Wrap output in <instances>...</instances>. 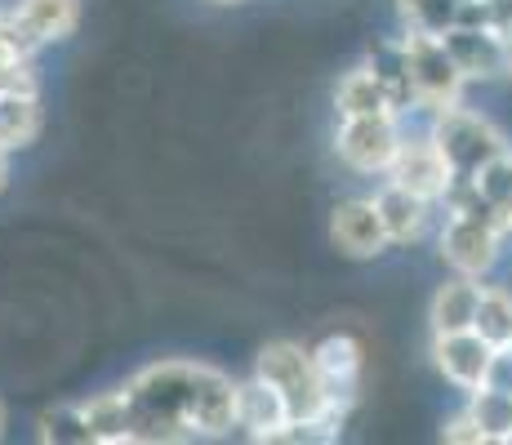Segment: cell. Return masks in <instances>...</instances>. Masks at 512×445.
I'll use <instances>...</instances> for the list:
<instances>
[{
	"label": "cell",
	"instance_id": "6da1fadb",
	"mask_svg": "<svg viewBox=\"0 0 512 445\" xmlns=\"http://www.w3.org/2000/svg\"><path fill=\"white\" fill-rule=\"evenodd\" d=\"M205 374H210V365H196V361L143 365L121 388L125 401H130V445L196 441L192 410H196V392H201Z\"/></svg>",
	"mask_w": 512,
	"mask_h": 445
},
{
	"label": "cell",
	"instance_id": "7a4b0ae2",
	"mask_svg": "<svg viewBox=\"0 0 512 445\" xmlns=\"http://www.w3.org/2000/svg\"><path fill=\"white\" fill-rule=\"evenodd\" d=\"M254 374L263 383L281 392L285 410L290 419H334L343 423L339 410H330L326 392H321V379H317V365H312V348H299V343H268L254 361Z\"/></svg>",
	"mask_w": 512,
	"mask_h": 445
},
{
	"label": "cell",
	"instance_id": "3957f363",
	"mask_svg": "<svg viewBox=\"0 0 512 445\" xmlns=\"http://www.w3.org/2000/svg\"><path fill=\"white\" fill-rule=\"evenodd\" d=\"M432 143H437L441 161L450 165V170H464V174H477L486 161H495V156L508 152L504 134L495 130V125L486 121V116L468 112V107H441L437 112V125H432Z\"/></svg>",
	"mask_w": 512,
	"mask_h": 445
},
{
	"label": "cell",
	"instance_id": "277c9868",
	"mask_svg": "<svg viewBox=\"0 0 512 445\" xmlns=\"http://www.w3.org/2000/svg\"><path fill=\"white\" fill-rule=\"evenodd\" d=\"M406 72H410V89H415V107H428V112H441V107H455L464 98V72L455 67V58L446 54L441 36L428 32H410L406 41Z\"/></svg>",
	"mask_w": 512,
	"mask_h": 445
},
{
	"label": "cell",
	"instance_id": "5b68a950",
	"mask_svg": "<svg viewBox=\"0 0 512 445\" xmlns=\"http://www.w3.org/2000/svg\"><path fill=\"white\" fill-rule=\"evenodd\" d=\"M401 130H397V112H374V116H343L334 147L339 161L357 174H388L392 156H397Z\"/></svg>",
	"mask_w": 512,
	"mask_h": 445
},
{
	"label": "cell",
	"instance_id": "8992f818",
	"mask_svg": "<svg viewBox=\"0 0 512 445\" xmlns=\"http://www.w3.org/2000/svg\"><path fill=\"white\" fill-rule=\"evenodd\" d=\"M312 365H317L321 392H326L330 410L348 414L352 401L361 392V365H366V352L352 334H326V339L312 348Z\"/></svg>",
	"mask_w": 512,
	"mask_h": 445
},
{
	"label": "cell",
	"instance_id": "52a82bcc",
	"mask_svg": "<svg viewBox=\"0 0 512 445\" xmlns=\"http://www.w3.org/2000/svg\"><path fill=\"white\" fill-rule=\"evenodd\" d=\"M330 241H334V250H339L343 259H374V254L388 250V232H383L374 201H361V196H352V201L334 205V214H330Z\"/></svg>",
	"mask_w": 512,
	"mask_h": 445
},
{
	"label": "cell",
	"instance_id": "ba28073f",
	"mask_svg": "<svg viewBox=\"0 0 512 445\" xmlns=\"http://www.w3.org/2000/svg\"><path fill=\"white\" fill-rule=\"evenodd\" d=\"M499 241H504V236H499L495 227L472 223V219H455V214H450L446 232H441V259L455 267L459 276H472V281H477V276H486L490 267H495Z\"/></svg>",
	"mask_w": 512,
	"mask_h": 445
},
{
	"label": "cell",
	"instance_id": "9c48e42d",
	"mask_svg": "<svg viewBox=\"0 0 512 445\" xmlns=\"http://www.w3.org/2000/svg\"><path fill=\"white\" fill-rule=\"evenodd\" d=\"M446 178H450V165L441 161V152H437L432 138L397 143V156H392V165H388V183L406 187V192H415L432 205L441 196V187H446Z\"/></svg>",
	"mask_w": 512,
	"mask_h": 445
},
{
	"label": "cell",
	"instance_id": "30bf717a",
	"mask_svg": "<svg viewBox=\"0 0 512 445\" xmlns=\"http://www.w3.org/2000/svg\"><path fill=\"white\" fill-rule=\"evenodd\" d=\"M441 45L464 72V81H490V76L508 72V45L490 27H446Z\"/></svg>",
	"mask_w": 512,
	"mask_h": 445
},
{
	"label": "cell",
	"instance_id": "8fae6325",
	"mask_svg": "<svg viewBox=\"0 0 512 445\" xmlns=\"http://www.w3.org/2000/svg\"><path fill=\"white\" fill-rule=\"evenodd\" d=\"M490 343L477 330H450V334H432V361L446 374L455 388H481L486 379V361H490Z\"/></svg>",
	"mask_w": 512,
	"mask_h": 445
},
{
	"label": "cell",
	"instance_id": "7c38bea8",
	"mask_svg": "<svg viewBox=\"0 0 512 445\" xmlns=\"http://www.w3.org/2000/svg\"><path fill=\"white\" fill-rule=\"evenodd\" d=\"M290 423V410H285L281 392L272 383H263L259 374L245 383H236V428L250 441H272L277 432Z\"/></svg>",
	"mask_w": 512,
	"mask_h": 445
},
{
	"label": "cell",
	"instance_id": "4fadbf2b",
	"mask_svg": "<svg viewBox=\"0 0 512 445\" xmlns=\"http://www.w3.org/2000/svg\"><path fill=\"white\" fill-rule=\"evenodd\" d=\"M14 18L36 45H58L81 27V0H18Z\"/></svg>",
	"mask_w": 512,
	"mask_h": 445
},
{
	"label": "cell",
	"instance_id": "5bb4252c",
	"mask_svg": "<svg viewBox=\"0 0 512 445\" xmlns=\"http://www.w3.org/2000/svg\"><path fill=\"white\" fill-rule=\"evenodd\" d=\"M374 210H379V223H383V232H388V245L415 241L423 232V223H428V201L415 192H406V187H397V183H388L379 196H374Z\"/></svg>",
	"mask_w": 512,
	"mask_h": 445
},
{
	"label": "cell",
	"instance_id": "9a60e30c",
	"mask_svg": "<svg viewBox=\"0 0 512 445\" xmlns=\"http://www.w3.org/2000/svg\"><path fill=\"white\" fill-rule=\"evenodd\" d=\"M41 94H18V89H0V147L5 152H23L41 138Z\"/></svg>",
	"mask_w": 512,
	"mask_h": 445
},
{
	"label": "cell",
	"instance_id": "2e32d148",
	"mask_svg": "<svg viewBox=\"0 0 512 445\" xmlns=\"http://www.w3.org/2000/svg\"><path fill=\"white\" fill-rule=\"evenodd\" d=\"M366 72L379 81L383 98H388L392 112H406L415 107V89H410V72H406V49L401 41H374L370 58H366Z\"/></svg>",
	"mask_w": 512,
	"mask_h": 445
},
{
	"label": "cell",
	"instance_id": "e0dca14e",
	"mask_svg": "<svg viewBox=\"0 0 512 445\" xmlns=\"http://www.w3.org/2000/svg\"><path fill=\"white\" fill-rule=\"evenodd\" d=\"M85 423H90V445H130V401L125 392H98L81 401Z\"/></svg>",
	"mask_w": 512,
	"mask_h": 445
},
{
	"label": "cell",
	"instance_id": "ac0fdd59",
	"mask_svg": "<svg viewBox=\"0 0 512 445\" xmlns=\"http://www.w3.org/2000/svg\"><path fill=\"white\" fill-rule=\"evenodd\" d=\"M477 294L481 285L472 276H455L437 290L432 299V334H450V330H472V312H477Z\"/></svg>",
	"mask_w": 512,
	"mask_h": 445
},
{
	"label": "cell",
	"instance_id": "d6986e66",
	"mask_svg": "<svg viewBox=\"0 0 512 445\" xmlns=\"http://www.w3.org/2000/svg\"><path fill=\"white\" fill-rule=\"evenodd\" d=\"M472 330L490 343V348H508L512 343V294L499 285H481L477 312H472Z\"/></svg>",
	"mask_w": 512,
	"mask_h": 445
},
{
	"label": "cell",
	"instance_id": "ffe728a7",
	"mask_svg": "<svg viewBox=\"0 0 512 445\" xmlns=\"http://www.w3.org/2000/svg\"><path fill=\"white\" fill-rule=\"evenodd\" d=\"M472 423L481 428V437L508 445L512 441V397L508 392H495V388H472V405H468Z\"/></svg>",
	"mask_w": 512,
	"mask_h": 445
},
{
	"label": "cell",
	"instance_id": "44dd1931",
	"mask_svg": "<svg viewBox=\"0 0 512 445\" xmlns=\"http://www.w3.org/2000/svg\"><path fill=\"white\" fill-rule=\"evenodd\" d=\"M334 107H339V116H374V112H392L388 98H383L379 81L366 72V67H357V72H348L334 89Z\"/></svg>",
	"mask_w": 512,
	"mask_h": 445
},
{
	"label": "cell",
	"instance_id": "7402d4cb",
	"mask_svg": "<svg viewBox=\"0 0 512 445\" xmlns=\"http://www.w3.org/2000/svg\"><path fill=\"white\" fill-rule=\"evenodd\" d=\"M36 437L45 445H90V423H85V410L72 401H58L41 410L36 419Z\"/></svg>",
	"mask_w": 512,
	"mask_h": 445
},
{
	"label": "cell",
	"instance_id": "603a6c76",
	"mask_svg": "<svg viewBox=\"0 0 512 445\" xmlns=\"http://www.w3.org/2000/svg\"><path fill=\"white\" fill-rule=\"evenodd\" d=\"M459 5H464V0H397L410 32H428V36H441L446 27H455Z\"/></svg>",
	"mask_w": 512,
	"mask_h": 445
},
{
	"label": "cell",
	"instance_id": "cb8c5ba5",
	"mask_svg": "<svg viewBox=\"0 0 512 445\" xmlns=\"http://www.w3.org/2000/svg\"><path fill=\"white\" fill-rule=\"evenodd\" d=\"M472 178H477V192L486 196L490 205H499L504 214L512 210V156L508 152L495 156V161H486Z\"/></svg>",
	"mask_w": 512,
	"mask_h": 445
},
{
	"label": "cell",
	"instance_id": "d4e9b609",
	"mask_svg": "<svg viewBox=\"0 0 512 445\" xmlns=\"http://www.w3.org/2000/svg\"><path fill=\"white\" fill-rule=\"evenodd\" d=\"M481 388H495V392H508V397H512V348H495V352H490Z\"/></svg>",
	"mask_w": 512,
	"mask_h": 445
},
{
	"label": "cell",
	"instance_id": "484cf974",
	"mask_svg": "<svg viewBox=\"0 0 512 445\" xmlns=\"http://www.w3.org/2000/svg\"><path fill=\"white\" fill-rule=\"evenodd\" d=\"M441 437H446L450 445H486V437H481V428L472 423V414L464 410L459 419H450L446 428H441Z\"/></svg>",
	"mask_w": 512,
	"mask_h": 445
},
{
	"label": "cell",
	"instance_id": "4316f807",
	"mask_svg": "<svg viewBox=\"0 0 512 445\" xmlns=\"http://www.w3.org/2000/svg\"><path fill=\"white\" fill-rule=\"evenodd\" d=\"M5 187H9V152L0 147V192H5Z\"/></svg>",
	"mask_w": 512,
	"mask_h": 445
},
{
	"label": "cell",
	"instance_id": "83f0119b",
	"mask_svg": "<svg viewBox=\"0 0 512 445\" xmlns=\"http://www.w3.org/2000/svg\"><path fill=\"white\" fill-rule=\"evenodd\" d=\"M5 423H9V410H5V401H0V437H5Z\"/></svg>",
	"mask_w": 512,
	"mask_h": 445
},
{
	"label": "cell",
	"instance_id": "f1b7e54d",
	"mask_svg": "<svg viewBox=\"0 0 512 445\" xmlns=\"http://www.w3.org/2000/svg\"><path fill=\"white\" fill-rule=\"evenodd\" d=\"M214 5H241V0H214Z\"/></svg>",
	"mask_w": 512,
	"mask_h": 445
},
{
	"label": "cell",
	"instance_id": "f546056e",
	"mask_svg": "<svg viewBox=\"0 0 512 445\" xmlns=\"http://www.w3.org/2000/svg\"><path fill=\"white\" fill-rule=\"evenodd\" d=\"M508 76H512V45H508Z\"/></svg>",
	"mask_w": 512,
	"mask_h": 445
},
{
	"label": "cell",
	"instance_id": "4dcf8cb0",
	"mask_svg": "<svg viewBox=\"0 0 512 445\" xmlns=\"http://www.w3.org/2000/svg\"><path fill=\"white\" fill-rule=\"evenodd\" d=\"M508 223H512V210H508Z\"/></svg>",
	"mask_w": 512,
	"mask_h": 445
}]
</instances>
